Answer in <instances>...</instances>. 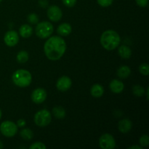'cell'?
I'll use <instances>...</instances> for the list:
<instances>
[{"instance_id":"cell-28","label":"cell","mask_w":149,"mask_h":149,"mask_svg":"<svg viewBox=\"0 0 149 149\" xmlns=\"http://www.w3.org/2000/svg\"><path fill=\"white\" fill-rule=\"evenodd\" d=\"M63 3L68 7H72L77 3V0H62Z\"/></svg>"},{"instance_id":"cell-9","label":"cell","mask_w":149,"mask_h":149,"mask_svg":"<svg viewBox=\"0 0 149 149\" xmlns=\"http://www.w3.org/2000/svg\"><path fill=\"white\" fill-rule=\"evenodd\" d=\"M4 41L8 47H14L18 42L19 36L15 31H9L4 35Z\"/></svg>"},{"instance_id":"cell-27","label":"cell","mask_w":149,"mask_h":149,"mask_svg":"<svg viewBox=\"0 0 149 149\" xmlns=\"http://www.w3.org/2000/svg\"><path fill=\"white\" fill-rule=\"evenodd\" d=\"M113 0H97V3L101 7H107L111 5V4L113 3Z\"/></svg>"},{"instance_id":"cell-35","label":"cell","mask_w":149,"mask_h":149,"mask_svg":"<svg viewBox=\"0 0 149 149\" xmlns=\"http://www.w3.org/2000/svg\"><path fill=\"white\" fill-rule=\"evenodd\" d=\"M1 111L0 110V119H1Z\"/></svg>"},{"instance_id":"cell-36","label":"cell","mask_w":149,"mask_h":149,"mask_svg":"<svg viewBox=\"0 0 149 149\" xmlns=\"http://www.w3.org/2000/svg\"><path fill=\"white\" fill-rule=\"evenodd\" d=\"M1 1H2V0H0V3H1Z\"/></svg>"},{"instance_id":"cell-29","label":"cell","mask_w":149,"mask_h":149,"mask_svg":"<svg viewBox=\"0 0 149 149\" xmlns=\"http://www.w3.org/2000/svg\"><path fill=\"white\" fill-rule=\"evenodd\" d=\"M137 4L141 7H145L148 5V0H135Z\"/></svg>"},{"instance_id":"cell-6","label":"cell","mask_w":149,"mask_h":149,"mask_svg":"<svg viewBox=\"0 0 149 149\" xmlns=\"http://www.w3.org/2000/svg\"><path fill=\"white\" fill-rule=\"evenodd\" d=\"M0 131L4 136L12 138L17 132V126L11 121H4L0 125Z\"/></svg>"},{"instance_id":"cell-21","label":"cell","mask_w":149,"mask_h":149,"mask_svg":"<svg viewBox=\"0 0 149 149\" xmlns=\"http://www.w3.org/2000/svg\"><path fill=\"white\" fill-rule=\"evenodd\" d=\"M20 135L23 139L26 140V141H30V140L32 139V138L33 136V133L32 132V130L29 129V128L22 130L20 132Z\"/></svg>"},{"instance_id":"cell-7","label":"cell","mask_w":149,"mask_h":149,"mask_svg":"<svg viewBox=\"0 0 149 149\" xmlns=\"http://www.w3.org/2000/svg\"><path fill=\"white\" fill-rule=\"evenodd\" d=\"M99 145L103 149H113L116 147V141L111 134L106 133L100 136Z\"/></svg>"},{"instance_id":"cell-13","label":"cell","mask_w":149,"mask_h":149,"mask_svg":"<svg viewBox=\"0 0 149 149\" xmlns=\"http://www.w3.org/2000/svg\"><path fill=\"white\" fill-rule=\"evenodd\" d=\"M109 86H110V89L112 93H116V94L122 93L124 90V88H125V85H124L123 82L118 79L112 80Z\"/></svg>"},{"instance_id":"cell-2","label":"cell","mask_w":149,"mask_h":149,"mask_svg":"<svg viewBox=\"0 0 149 149\" xmlns=\"http://www.w3.org/2000/svg\"><path fill=\"white\" fill-rule=\"evenodd\" d=\"M120 42V36L113 30L106 31L100 36V44L107 50L114 49L119 46Z\"/></svg>"},{"instance_id":"cell-15","label":"cell","mask_w":149,"mask_h":149,"mask_svg":"<svg viewBox=\"0 0 149 149\" xmlns=\"http://www.w3.org/2000/svg\"><path fill=\"white\" fill-rule=\"evenodd\" d=\"M90 93L94 97H100L104 93V88L100 84H95L90 89Z\"/></svg>"},{"instance_id":"cell-33","label":"cell","mask_w":149,"mask_h":149,"mask_svg":"<svg viewBox=\"0 0 149 149\" xmlns=\"http://www.w3.org/2000/svg\"><path fill=\"white\" fill-rule=\"evenodd\" d=\"M148 91H149V88L148 87V88H147V90H146V98H147V100H148Z\"/></svg>"},{"instance_id":"cell-14","label":"cell","mask_w":149,"mask_h":149,"mask_svg":"<svg viewBox=\"0 0 149 149\" xmlns=\"http://www.w3.org/2000/svg\"><path fill=\"white\" fill-rule=\"evenodd\" d=\"M72 31V28L69 23H64L60 25L57 29V32L59 35L63 36H68Z\"/></svg>"},{"instance_id":"cell-22","label":"cell","mask_w":149,"mask_h":149,"mask_svg":"<svg viewBox=\"0 0 149 149\" xmlns=\"http://www.w3.org/2000/svg\"><path fill=\"white\" fill-rule=\"evenodd\" d=\"M132 93L137 97H142L144 95L145 93V90L143 87L141 85H135L132 87Z\"/></svg>"},{"instance_id":"cell-25","label":"cell","mask_w":149,"mask_h":149,"mask_svg":"<svg viewBox=\"0 0 149 149\" xmlns=\"http://www.w3.org/2000/svg\"><path fill=\"white\" fill-rule=\"evenodd\" d=\"M140 144L142 147H147L149 145V138L147 135H143L140 138Z\"/></svg>"},{"instance_id":"cell-5","label":"cell","mask_w":149,"mask_h":149,"mask_svg":"<svg viewBox=\"0 0 149 149\" xmlns=\"http://www.w3.org/2000/svg\"><path fill=\"white\" fill-rule=\"evenodd\" d=\"M52 117L50 112L47 109H42L36 112L34 116V122L37 126L44 127L50 124Z\"/></svg>"},{"instance_id":"cell-16","label":"cell","mask_w":149,"mask_h":149,"mask_svg":"<svg viewBox=\"0 0 149 149\" xmlns=\"http://www.w3.org/2000/svg\"><path fill=\"white\" fill-rule=\"evenodd\" d=\"M33 33V29L31 26L28 24H24L20 26L19 29V33L23 38L30 37Z\"/></svg>"},{"instance_id":"cell-23","label":"cell","mask_w":149,"mask_h":149,"mask_svg":"<svg viewBox=\"0 0 149 149\" xmlns=\"http://www.w3.org/2000/svg\"><path fill=\"white\" fill-rule=\"evenodd\" d=\"M139 71L141 74L144 76H148L149 74V65L146 63H142L139 66Z\"/></svg>"},{"instance_id":"cell-3","label":"cell","mask_w":149,"mask_h":149,"mask_svg":"<svg viewBox=\"0 0 149 149\" xmlns=\"http://www.w3.org/2000/svg\"><path fill=\"white\" fill-rule=\"evenodd\" d=\"M12 79L13 83L17 87H26L31 83L32 76L27 70L19 69L13 73Z\"/></svg>"},{"instance_id":"cell-11","label":"cell","mask_w":149,"mask_h":149,"mask_svg":"<svg viewBox=\"0 0 149 149\" xmlns=\"http://www.w3.org/2000/svg\"><path fill=\"white\" fill-rule=\"evenodd\" d=\"M71 84H72V81H71V79L66 76H63L58 79L56 87L60 91L65 92L69 90L70 87H71Z\"/></svg>"},{"instance_id":"cell-10","label":"cell","mask_w":149,"mask_h":149,"mask_svg":"<svg viewBox=\"0 0 149 149\" xmlns=\"http://www.w3.org/2000/svg\"><path fill=\"white\" fill-rule=\"evenodd\" d=\"M47 98V93L45 89L37 88L33 91L31 94V100L36 104L43 103Z\"/></svg>"},{"instance_id":"cell-18","label":"cell","mask_w":149,"mask_h":149,"mask_svg":"<svg viewBox=\"0 0 149 149\" xmlns=\"http://www.w3.org/2000/svg\"><path fill=\"white\" fill-rule=\"evenodd\" d=\"M131 69L127 65H122L117 70V76L121 79H126L130 75Z\"/></svg>"},{"instance_id":"cell-32","label":"cell","mask_w":149,"mask_h":149,"mask_svg":"<svg viewBox=\"0 0 149 149\" xmlns=\"http://www.w3.org/2000/svg\"><path fill=\"white\" fill-rule=\"evenodd\" d=\"M142 146H130L128 148V149H142Z\"/></svg>"},{"instance_id":"cell-26","label":"cell","mask_w":149,"mask_h":149,"mask_svg":"<svg viewBox=\"0 0 149 149\" xmlns=\"http://www.w3.org/2000/svg\"><path fill=\"white\" fill-rule=\"evenodd\" d=\"M30 149H45L46 148V146L42 142H36L32 144L30 147Z\"/></svg>"},{"instance_id":"cell-31","label":"cell","mask_w":149,"mask_h":149,"mask_svg":"<svg viewBox=\"0 0 149 149\" xmlns=\"http://www.w3.org/2000/svg\"><path fill=\"white\" fill-rule=\"evenodd\" d=\"M39 3L42 7H46L48 4V1L47 0H39Z\"/></svg>"},{"instance_id":"cell-30","label":"cell","mask_w":149,"mask_h":149,"mask_svg":"<svg viewBox=\"0 0 149 149\" xmlns=\"http://www.w3.org/2000/svg\"><path fill=\"white\" fill-rule=\"evenodd\" d=\"M26 122L25 121V119H19L17 122V126L19 127H23L26 126Z\"/></svg>"},{"instance_id":"cell-12","label":"cell","mask_w":149,"mask_h":149,"mask_svg":"<svg viewBox=\"0 0 149 149\" xmlns=\"http://www.w3.org/2000/svg\"><path fill=\"white\" fill-rule=\"evenodd\" d=\"M132 123L129 119H122L118 123V129L122 133H127L132 129Z\"/></svg>"},{"instance_id":"cell-17","label":"cell","mask_w":149,"mask_h":149,"mask_svg":"<svg viewBox=\"0 0 149 149\" xmlns=\"http://www.w3.org/2000/svg\"><path fill=\"white\" fill-rule=\"evenodd\" d=\"M118 53H119V56L121 58H124V59H128V58H130L131 57L132 50H131V49L129 47L126 46V45H122L119 48Z\"/></svg>"},{"instance_id":"cell-34","label":"cell","mask_w":149,"mask_h":149,"mask_svg":"<svg viewBox=\"0 0 149 149\" xmlns=\"http://www.w3.org/2000/svg\"><path fill=\"white\" fill-rule=\"evenodd\" d=\"M3 147H4V146H3V143H2V142H1V141H0V149H1V148H2Z\"/></svg>"},{"instance_id":"cell-20","label":"cell","mask_w":149,"mask_h":149,"mask_svg":"<svg viewBox=\"0 0 149 149\" xmlns=\"http://www.w3.org/2000/svg\"><path fill=\"white\" fill-rule=\"evenodd\" d=\"M16 58H17V61L18 63H25L29 60V53L26 51L21 50L17 53Z\"/></svg>"},{"instance_id":"cell-8","label":"cell","mask_w":149,"mask_h":149,"mask_svg":"<svg viewBox=\"0 0 149 149\" xmlns=\"http://www.w3.org/2000/svg\"><path fill=\"white\" fill-rule=\"evenodd\" d=\"M63 13L59 7L56 5H52L47 10V17L51 21L58 22L62 18Z\"/></svg>"},{"instance_id":"cell-1","label":"cell","mask_w":149,"mask_h":149,"mask_svg":"<svg viewBox=\"0 0 149 149\" xmlns=\"http://www.w3.org/2000/svg\"><path fill=\"white\" fill-rule=\"evenodd\" d=\"M47 58L51 61H57L62 58L66 50V43L60 36H54L47 40L44 46Z\"/></svg>"},{"instance_id":"cell-4","label":"cell","mask_w":149,"mask_h":149,"mask_svg":"<svg viewBox=\"0 0 149 149\" xmlns=\"http://www.w3.org/2000/svg\"><path fill=\"white\" fill-rule=\"evenodd\" d=\"M53 26L50 22L43 21L39 23L36 27V34L40 39H47L53 33Z\"/></svg>"},{"instance_id":"cell-24","label":"cell","mask_w":149,"mask_h":149,"mask_svg":"<svg viewBox=\"0 0 149 149\" xmlns=\"http://www.w3.org/2000/svg\"><path fill=\"white\" fill-rule=\"evenodd\" d=\"M28 20L31 24H36L39 23V17L36 13H31L27 17Z\"/></svg>"},{"instance_id":"cell-19","label":"cell","mask_w":149,"mask_h":149,"mask_svg":"<svg viewBox=\"0 0 149 149\" xmlns=\"http://www.w3.org/2000/svg\"><path fill=\"white\" fill-rule=\"evenodd\" d=\"M52 113L58 119H63L65 116V111L61 106H55L52 109Z\"/></svg>"}]
</instances>
